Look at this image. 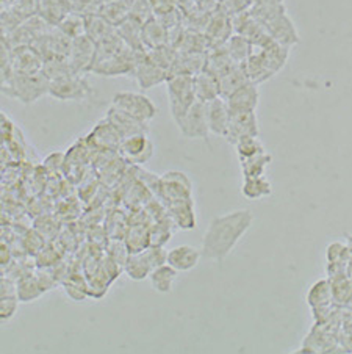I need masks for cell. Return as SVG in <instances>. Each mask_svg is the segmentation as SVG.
Returning <instances> with one entry per match:
<instances>
[{
    "instance_id": "1",
    "label": "cell",
    "mask_w": 352,
    "mask_h": 354,
    "mask_svg": "<svg viewBox=\"0 0 352 354\" xmlns=\"http://www.w3.org/2000/svg\"><path fill=\"white\" fill-rule=\"evenodd\" d=\"M252 223L254 215L249 210H235L211 218L202 239V257L213 262L224 261L249 231Z\"/></svg>"
},
{
    "instance_id": "42",
    "label": "cell",
    "mask_w": 352,
    "mask_h": 354,
    "mask_svg": "<svg viewBox=\"0 0 352 354\" xmlns=\"http://www.w3.org/2000/svg\"><path fill=\"white\" fill-rule=\"evenodd\" d=\"M271 162H273V156L265 151L255 157L248 158V160H242L239 162V167H242L243 177L263 176L265 174L266 168L271 165Z\"/></svg>"
},
{
    "instance_id": "51",
    "label": "cell",
    "mask_w": 352,
    "mask_h": 354,
    "mask_svg": "<svg viewBox=\"0 0 352 354\" xmlns=\"http://www.w3.org/2000/svg\"><path fill=\"white\" fill-rule=\"evenodd\" d=\"M64 158H66V152H55V154H50L44 160V171L49 176H58L63 173L64 169Z\"/></svg>"
},
{
    "instance_id": "56",
    "label": "cell",
    "mask_w": 352,
    "mask_h": 354,
    "mask_svg": "<svg viewBox=\"0 0 352 354\" xmlns=\"http://www.w3.org/2000/svg\"><path fill=\"white\" fill-rule=\"evenodd\" d=\"M13 2H14V0H2V7H10V5Z\"/></svg>"
},
{
    "instance_id": "32",
    "label": "cell",
    "mask_w": 352,
    "mask_h": 354,
    "mask_svg": "<svg viewBox=\"0 0 352 354\" xmlns=\"http://www.w3.org/2000/svg\"><path fill=\"white\" fill-rule=\"evenodd\" d=\"M307 304L312 309L326 308V306L333 304V292L331 279H320L316 281L307 292Z\"/></svg>"
},
{
    "instance_id": "54",
    "label": "cell",
    "mask_w": 352,
    "mask_h": 354,
    "mask_svg": "<svg viewBox=\"0 0 352 354\" xmlns=\"http://www.w3.org/2000/svg\"><path fill=\"white\" fill-rule=\"evenodd\" d=\"M19 298L17 297H7L0 301V320L8 322L10 318H13L17 312V306H19Z\"/></svg>"
},
{
    "instance_id": "38",
    "label": "cell",
    "mask_w": 352,
    "mask_h": 354,
    "mask_svg": "<svg viewBox=\"0 0 352 354\" xmlns=\"http://www.w3.org/2000/svg\"><path fill=\"white\" fill-rule=\"evenodd\" d=\"M226 47L235 63H244L254 52V44L239 33H233L226 43Z\"/></svg>"
},
{
    "instance_id": "20",
    "label": "cell",
    "mask_w": 352,
    "mask_h": 354,
    "mask_svg": "<svg viewBox=\"0 0 352 354\" xmlns=\"http://www.w3.org/2000/svg\"><path fill=\"white\" fill-rule=\"evenodd\" d=\"M265 26L268 28V33L271 35V38L274 41H277V43L286 47H293L299 43V33L296 30L295 24H293V21L286 13L275 17L274 21L265 24Z\"/></svg>"
},
{
    "instance_id": "27",
    "label": "cell",
    "mask_w": 352,
    "mask_h": 354,
    "mask_svg": "<svg viewBox=\"0 0 352 354\" xmlns=\"http://www.w3.org/2000/svg\"><path fill=\"white\" fill-rule=\"evenodd\" d=\"M219 79V88H221V97L227 99L232 93H235L238 88L248 84L249 77L248 73H246V68L243 63H237L233 68L227 71L226 74H222Z\"/></svg>"
},
{
    "instance_id": "18",
    "label": "cell",
    "mask_w": 352,
    "mask_h": 354,
    "mask_svg": "<svg viewBox=\"0 0 352 354\" xmlns=\"http://www.w3.org/2000/svg\"><path fill=\"white\" fill-rule=\"evenodd\" d=\"M133 77L137 79L141 90H149L152 86L166 84L169 79V73L146 57L144 60L138 64L137 69H135Z\"/></svg>"
},
{
    "instance_id": "2",
    "label": "cell",
    "mask_w": 352,
    "mask_h": 354,
    "mask_svg": "<svg viewBox=\"0 0 352 354\" xmlns=\"http://www.w3.org/2000/svg\"><path fill=\"white\" fill-rule=\"evenodd\" d=\"M50 80L43 73L38 74H16L10 82L2 85V93L19 100L23 105L35 104L46 94H49Z\"/></svg>"
},
{
    "instance_id": "26",
    "label": "cell",
    "mask_w": 352,
    "mask_h": 354,
    "mask_svg": "<svg viewBox=\"0 0 352 354\" xmlns=\"http://www.w3.org/2000/svg\"><path fill=\"white\" fill-rule=\"evenodd\" d=\"M195 90L197 100L207 104L210 100L221 96L219 79L215 74L208 73V71H202V73L195 75Z\"/></svg>"
},
{
    "instance_id": "45",
    "label": "cell",
    "mask_w": 352,
    "mask_h": 354,
    "mask_svg": "<svg viewBox=\"0 0 352 354\" xmlns=\"http://www.w3.org/2000/svg\"><path fill=\"white\" fill-rule=\"evenodd\" d=\"M235 151H237V156L239 158V162H242L262 154V152H265L266 149L265 146L262 145V141L258 140V137H246L235 145Z\"/></svg>"
},
{
    "instance_id": "6",
    "label": "cell",
    "mask_w": 352,
    "mask_h": 354,
    "mask_svg": "<svg viewBox=\"0 0 352 354\" xmlns=\"http://www.w3.org/2000/svg\"><path fill=\"white\" fill-rule=\"evenodd\" d=\"M177 127L184 137L190 140H207L210 133L207 104L196 100L193 107L186 111V115L179 120Z\"/></svg>"
},
{
    "instance_id": "13",
    "label": "cell",
    "mask_w": 352,
    "mask_h": 354,
    "mask_svg": "<svg viewBox=\"0 0 352 354\" xmlns=\"http://www.w3.org/2000/svg\"><path fill=\"white\" fill-rule=\"evenodd\" d=\"M204 33L210 41V49L224 46L228 38L235 33L232 17L222 13V11H218V13H215L207 19V26L204 28Z\"/></svg>"
},
{
    "instance_id": "25",
    "label": "cell",
    "mask_w": 352,
    "mask_h": 354,
    "mask_svg": "<svg viewBox=\"0 0 352 354\" xmlns=\"http://www.w3.org/2000/svg\"><path fill=\"white\" fill-rule=\"evenodd\" d=\"M143 24L133 16H128L124 22H121L116 27L119 37L124 39V43L135 50H148L143 43Z\"/></svg>"
},
{
    "instance_id": "47",
    "label": "cell",
    "mask_w": 352,
    "mask_h": 354,
    "mask_svg": "<svg viewBox=\"0 0 352 354\" xmlns=\"http://www.w3.org/2000/svg\"><path fill=\"white\" fill-rule=\"evenodd\" d=\"M105 254L124 267V263L128 259V256H130V252L127 250L124 239H110L108 243L105 245Z\"/></svg>"
},
{
    "instance_id": "43",
    "label": "cell",
    "mask_w": 352,
    "mask_h": 354,
    "mask_svg": "<svg viewBox=\"0 0 352 354\" xmlns=\"http://www.w3.org/2000/svg\"><path fill=\"white\" fill-rule=\"evenodd\" d=\"M175 227L171 216L168 220L157 221L149 227L150 246H164L173 237V229Z\"/></svg>"
},
{
    "instance_id": "29",
    "label": "cell",
    "mask_w": 352,
    "mask_h": 354,
    "mask_svg": "<svg viewBox=\"0 0 352 354\" xmlns=\"http://www.w3.org/2000/svg\"><path fill=\"white\" fill-rule=\"evenodd\" d=\"M233 58L228 54L226 44L219 46V47H213V49L208 50V57H207V66H205V71L215 74L216 77H221L222 74H226L228 69L235 66Z\"/></svg>"
},
{
    "instance_id": "53",
    "label": "cell",
    "mask_w": 352,
    "mask_h": 354,
    "mask_svg": "<svg viewBox=\"0 0 352 354\" xmlns=\"http://www.w3.org/2000/svg\"><path fill=\"white\" fill-rule=\"evenodd\" d=\"M152 13L157 17L171 15L174 11L179 10L177 0H149Z\"/></svg>"
},
{
    "instance_id": "11",
    "label": "cell",
    "mask_w": 352,
    "mask_h": 354,
    "mask_svg": "<svg viewBox=\"0 0 352 354\" xmlns=\"http://www.w3.org/2000/svg\"><path fill=\"white\" fill-rule=\"evenodd\" d=\"M260 127H258V120L255 111H242V113H231V121H228V131L226 140L231 145H237L239 140L246 137H258Z\"/></svg>"
},
{
    "instance_id": "46",
    "label": "cell",
    "mask_w": 352,
    "mask_h": 354,
    "mask_svg": "<svg viewBox=\"0 0 352 354\" xmlns=\"http://www.w3.org/2000/svg\"><path fill=\"white\" fill-rule=\"evenodd\" d=\"M33 227L43 235L46 241H54L60 234V221L54 215H41L35 220Z\"/></svg>"
},
{
    "instance_id": "35",
    "label": "cell",
    "mask_w": 352,
    "mask_h": 354,
    "mask_svg": "<svg viewBox=\"0 0 352 354\" xmlns=\"http://www.w3.org/2000/svg\"><path fill=\"white\" fill-rule=\"evenodd\" d=\"M127 250L130 254H138L150 246V234L148 226H128L124 237Z\"/></svg>"
},
{
    "instance_id": "23",
    "label": "cell",
    "mask_w": 352,
    "mask_h": 354,
    "mask_svg": "<svg viewBox=\"0 0 352 354\" xmlns=\"http://www.w3.org/2000/svg\"><path fill=\"white\" fill-rule=\"evenodd\" d=\"M143 43L146 49H155V47L169 44L168 27L157 16H152L143 24Z\"/></svg>"
},
{
    "instance_id": "5",
    "label": "cell",
    "mask_w": 352,
    "mask_h": 354,
    "mask_svg": "<svg viewBox=\"0 0 352 354\" xmlns=\"http://www.w3.org/2000/svg\"><path fill=\"white\" fill-rule=\"evenodd\" d=\"M49 94L58 100H86L92 94V88L80 74H69L50 80Z\"/></svg>"
},
{
    "instance_id": "16",
    "label": "cell",
    "mask_w": 352,
    "mask_h": 354,
    "mask_svg": "<svg viewBox=\"0 0 352 354\" xmlns=\"http://www.w3.org/2000/svg\"><path fill=\"white\" fill-rule=\"evenodd\" d=\"M105 118H107V120L113 124V126L121 132V135L124 138L132 137V135H137V133H148L149 132L148 122L137 120V118L130 116L128 113H126L124 110L115 107V105H111V107L107 110V116Z\"/></svg>"
},
{
    "instance_id": "15",
    "label": "cell",
    "mask_w": 352,
    "mask_h": 354,
    "mask_svg": "<svg viewBox=\"0 0 352 354\" xmlns=\"http://www.w3.org/2000/svg\"><path fill=\"white\" fill-rule=\"evenodd\" d=\"M207 118L210 133L226 138L228 121H231V110H228L227 100L224 97L219 96L207 102Z\"/></svg>"
},
{
    "instance_id": "52",
    "label": "cell",
    "mask_w": 352,
    "mask_h": 354,
    "mask_svg": "<svg viewBox=\"0 0 352 354\" xmlns=\"http://www.w3.org/2000/svg\"><path fill=\"white\" fill-rule=\"evenodd\" d=\"M146 259H148L152 270H155L162 265L168 263V252L164 251V246H149L148 250L143 251Z\"/></svg>"
},
{
    "instance_id": "30",
    "label": "cell",
    "mask_w": 352,
    "mask_h": 354,
    "mask_svg": "<svg viewBox=\"0 0 352 354\" xmlns=\"http://www.w3.org/2000/svg\"><path fill=\"white\" fill-rule=\"evenodd\" d=\"M116 26H113L110 21L105 19L101 13H94L86 16V35L90 37L94 43H101V41L110 38L115 35Z\"/></svg>"
},
{
    "instance_id": "8",
    "label": "cell",
    "mask_w": 352,
    "mask_h": 354,
    "mask_svg": "<svg viewBox=\"0 0 352 354\" xmlns=\"http://www.w3.org/2000/svg\"><path fill=\"white\" fill-rule=\"evenodd\" d=\"M96 54L97 44L94 43L88 35L72 39V46H70L68 60L70 68L74 71V74L84 75L86 73H91L94 60H96Z\"/></svg>"
},
{
    "instance_id": "34",
    "label": "cell",
    "mask_w": 352,
    "mask_h": 354,
    "mask_svg": "<svg viewBox=\"0 0 352 354\" xmlns=\"http://www.w3.org/2000/svg\"><path fill=\"white\" fill-rule=\"evenodd\" d=\"M177 270L173 268L169 263H164L162 267L152 270V273L149 274V281L157 292L169 293L173 290L174 282L177 279Z\"/></svg>"
},
{
    "instance_id": "17",
    "label": "cell",
    "mask_w": 352,
    "mask_h": 354,
    "mask_svg": "<svg viewBox=\"0 0 352 354\" xmlns=\"http://www.w3.org/2000/svg\"><path fill=\"white\" fill-rule=\"evenodd\" d=\"M169 216L174 221L175 227L180 231H191L197 226V218L195 212V201L182 199V201H173V203L166 204Z\"/></svg>"
},
{
    "instance_id": "21",
    "label": "cell",
    "mask_w": 352,
    "mask_h": 354,
    "mask_svg": "<svg viewBox=\"0 0 352 354\" xmlns=\"http://www.w3.org/2000/svg\"><path fill=\"white\" fill-rule=\"evenodd\" d=\"M202 259V251L190 245H182L168 251V263L179 271H190L197 267Z\"/></svg>"
},
{
    "instance_id": "24",
    "label": "cell",
    "mask_w": 352,
    "mask_h": 354,
    "mask_svg": "<svg viewBox=\"0 0 352 354\" xmlns=\"http://www.w3.org/2000/svg\"><path fill=\"white\" fill-rule=\"evenodd\" d=\"M70 11H74L70 0H41L39 16L52 27L60 26V22Z\"/></svg>"
},
{
    "instance_id": "31",
    "label": "cell",
    "mask_w": 352,
    "mask_h": 354,
    "mask_svg": "<svg viewBox=\"0 0 352 354\" xmlns=\"http://www.w3.org/2000/svg\"><path fill=\"white\" fill-rule=\"evenodd\" d=\"M243 64H244L246 73H248V77L252 84L260 85V84H263V82L269 80L274 75L273 71L269 69V66L266 64L265 58L262 57V54L257 49H254L252 55Z\"/></svg>"
},
{
    "instance_id": "40",
    "label": "cell",
    "mask_w": 352,
    "mask_h": 354,
    "mask_svg": "<svg viewBox=\"0 0 352 354\" xmlns=\"http://www.w3.org/2000/svg\"><path fill=\"white\" fill-rule=\"evenodd\" d=\"M58 28H60L64 35H68L70 39L84 37V35H86V16L79 13V11H70V13L60 22Z\"/></svg>"
},
{
    "instance_id": "9",
    "label": "cell",
    "mask_w": 352,
    "mask_h": 354,
    "mask_svg": "<svg viewBox=\"0 0 352 354\" xmlns=\"http://www.w3.org/2000/svg\"><path fill=\"white\" fill-rule=\"evenodd\" d=\"M88 143L91 145L94 151H107V152H119L122 140L121 132L111 124L107 118L99 121L86 135Z\"/></svg>"
},
{
    "instance_id": "39",
    "label": "cell",
    "mask_w": 352,
    "mask_h": 354,
    "mask_svg": "<svg viewBox=\"0 0 352 354\" xmlns=\"http://www.w3.org/2000/svg\"><path fill=\"white\" fill-rule=\"evenodd\" d=\"M179 50L174 46L166 44L162 47H155V49H148V58L150 62H154L158 66L166 69L171 77V71L174 68L175 62H177Z\"/></svg>"
},
{
    "instance_id": "4",
    "label": "cell",
    "mask_w": 352,
    "mask_h": 354,
    "mask_svg": "<svg viewBox=\"0 0 352 354\" xmlns=\"http://www.w3.org/2000/svg\"><path fill=\"white\" fill-rule=\"evenodd\" d=\"M111 105L124 110L137 120L143 122H150L157 115V107L152 100L141 93H132V91H121L116 93L113 99H111Z\"/></svg>"
},
{
    "instance_id": "7",
    "label": "cell",
    "mask_w": 352,
    "mask_h": 354,
    "mask_svg": "<svg viewBox=\"0 0 352 354\" xmlns=\"http://www.w3.org/2000/svg\"><path fill=\"white\" fill-rule=\"evenodd\" d=\"M154 152L155 147L148 133H137L127 137L122 140L119 147V156L133 167H143L144 163L150 162Z\"/></svg>"
},
{
    "instance_id": "44",
    "label": "cell",
    "mask_w": 352,
    "mask_h": 354,
    "mask_svg": "<svg viewBox=\"0 0 352 354\" xmlns=\"http://www.w3.org/2000/svg\"><path fill=\"white\" fill-rule=\"evenodd\" d=\"M63 252L54 245V241H47L43 250L35 256V263L37 268H52L58 262H61Z\"/></svg>"
},
{
    "instance_id": "49",
    "label": "cell",
    "mask_w": 352,
    "mask_h": 354,
    "mask_svg": "<svg viewBox=\"0 0 352 354\" xmlns=\"http://www.w3.org/2000/svg\"><path fill=\"white\" fill-rule=\"evenodd\" d=\"M46 243H47L46 239L35 227L30 232H27L26 237L22 239V248L27 251V254H30L33 257L37 256L41 250H43Z\"/></svg>"
},
{
    "instance_id": "10",
    "label": "cell",
    "mask_w": 352,
    "mask_h": 354,
    "mask_svg": "<svg viewBox=\"0 0 352 354\" xmlns=\"http://www.w3.org/2000/svg\"><path fill=\"white\" fill-rule=\"evenodd\" d=\"M190 198H193V182L184 171H168L162 176V201L164 204Z\"/></svg>"
},
{
    "instance_id": "50",
    "label": "cell",
    "mask_w": 352,
    "mask_h": 354,
    "mask_svg": "<svg viewBox=\"0 0 352 354\" xmlns=\"http://www.w3.org/2000/svg\"><path fill=\"white\" fill-rule=\"evenodd\" d=\"M138 179L149 188L150 193L154 194L155 198L162 199V176L158 177L155 174L149 173V171L138 167Z\"/></svg>"
},
{
    "instance_id": "14",
    "label": "cell",
    "mask_w": 352,
    "mask_h": 354,
    "mask_svg": "<svg viewBox=\"0 0 352 354\" xmlns=\"http://www.w3.org/2000/svg\"><path fill=\"white\" fill-rule=\"evenodd\" d=\"M227 105L231 113H242V111H255L260 102V91L258 85L248 82V84L238 88L227 99Z\"/></svg>"
},
{
    "instance_id": "41",
    "label": "cell",
    "mask_w": 352,
    "mask_h": 354,
    "mask_svg": "<svg viewBox=\"0 0 352 354\" xmlns=\"http://www.w3.org/2000/svg\"><path fill=\"white\" fill-rule=\"evenodd\" d=\"M43 74L49 80H55V79L64 77V75L74 74V71L70 68L68 57H50V58H44Z\"/></svg>"
},
{
    "instance_id": "22",
    "label": "cell",
    "mask_w": 352,
    "mask_h": 354,
    "mask_svg": "<svg viewBox=\"0 0 352 354\" xmlns=\"http://www.w3.org/2000/svg\"><path fill=\"white\" fill-rule=\"evenodd\" d=\"M208 52H179L177 62L171 71V75L185 74V75H197L205 71L207 66Z\"/></svg>"
},
{
    "instance_id": "12",
    "label": "cell",
    "mask_w": 352,
    "mask_h": 354,
    "mask_svg": "<svg viewBox=\"0 0 352 354\" xmlns=\"http://www.w3.org/2000/svg\"><path fill=\"white\" fill-rule=\"evenodd\" d=\"M11 62L16 74H38L43 73L44 57L37 47L30 44L11 47Z\"/></svg>"
},
{
    "instance_id": "55",
    "label": "cell",
    "mask_w": 352,
    "mask_h": 354,
    "mask_svg": "<svg viewBox=\"0 0 352 354\" xmlns=\"http://www.w3.org/2000/svg\"><path fill=\"white\" fill-rule=\"evenodd\" d=\"M346 243L349 246V262H348V274L352 276V235H346Z\"/></svg>"
},
{
    "instance_id": "48",
    "label": "cell",
    "mask_w": 352,
    "mask_h": 354,
    "mask_svg": "<svg viewBox=\"0 0 352 354\" xmlns=\"http://www.w3.org/2000/svg\"><path fill=\"white\" fill-rule=\"evenodd\" d=\"M39 7L41 0H14L8 8L13 10L22 21H27L30 17L39 15Z\"/></svg>"
},
{
    "instance_id": "28",
    "label": "cell",
    "mask_w": 352,
    "mask_h": 354,
    "mask_svg": "<svg viewBox=\"0 0 352 354\" xmlns=\"http://www.w3.org/2000/svg\"><path fill=\"white\" fill-rule=\"evenodd\" d=\"M242 193L244 198H248L251 201H258V199L271 196L273 185L265 174L243 177Z\"/></svg>"
},
{
    "instance_id": "3",
    "label": "cell",
    "mask_w": 352,
    "mask_h": 354,
    "mask_svg": "<svg viewBox=\"0 0 352 354\" xmlns=\"http://www.w3.org/2000/svg\"><path fill=\"white\" fill-rule=\"evenodd\" d=\"M169 110L174 122H177L186 115V111L196 102V90H195V75L177 74L171 75L166 82Z\"/></svg>"
},
{
    "instance_id": "19",
    "label": "cell",
    "mask_w": 352,
    "mask_h": 354,
    "mask_svg": "<svg viewBox=\"0 0 352 354\" xmlns=\"http://www.w3.org/2000/svg\"><path fill=\"white\" fill-rule=\"evenodd\" d=\"M349 246L343 241H332L326 248V273L329 277L348 273Z\"/></svg>"
},
{
    "instance_id": "33",
    "label": "cell",
    "mask_w": 352,
    "mask_h": 354,
    "mask_svg": "<svg viewBox=\"0 0 352 354\" xmlns=\"http://www.w3.org/2000/svg\"><path fill=\"white\" fill-rule=\"evenodd\" d=\"M130 7L132 0H108V2H104L101 5L99 13L117 27L130 16Z\"/></svg>"
},
{
    "instance_id": "37",
    "label": "cell",
    "mask_w": 352,
    "mask_h": 354,
    "mask_svg": "<svg viewBox=\"0 0 352 354\" xmlns=\"http://www.w3.org/2000/svg\"><path fill=\"white\" fill-rule=\"evenodd\" d=\"M41 295H44V290L41 288L35 273H28L17 279V298L21 303H30V301L38 299Z\"/></svg>"
},
{
    "instance_id": "36",
    "label": "cell",
    "mask_w": 352,
    "mask_h": 354,
    "mask_svg": "<svg viewBox=\"0 0 352 354\" xmlns=\"http://www.w3.org/2000/svg\"><path fill=\"white\" fill-rule=\"evenodd\" d=\"M124 273L130 277L132 281H144L148 279L152 273V267L144 252L138 254H130L124 263Z\"/></svg>"
}]
</instances>
